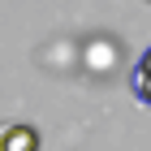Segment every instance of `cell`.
Instances as JSON below:
<instances>
[{
    "mask_svg": "<svg viewBox=\"0 0 151 151\" xmlns=\"http://www.w3.org/2000/svg\"><path fill=\"white\" fill-rule=\"evenodd\" d=\"M129 86H134V95H138L142 104H151V47L138 56V65L129 73Z\"/></svg>",
    "mask_w": 151,
    "mask_h": 151,
    "instance_id": "cell-2",
    "label": "cell"
},
{
    "mask_svg": "<svg viewBox=\"0 0 151 151\" xmlns=\"http://www.w3.org/2000/svg\"><path fill=\"white\" fill-rule=\"evenodd\" d=\"M0 151H39V129L26 121L0 125Z\"/></svg>",
    "mask_w": 151,
    "mask_h": 151,
    "instance_id": "cell-1",
    "label": "cell"
}]
</instances>
